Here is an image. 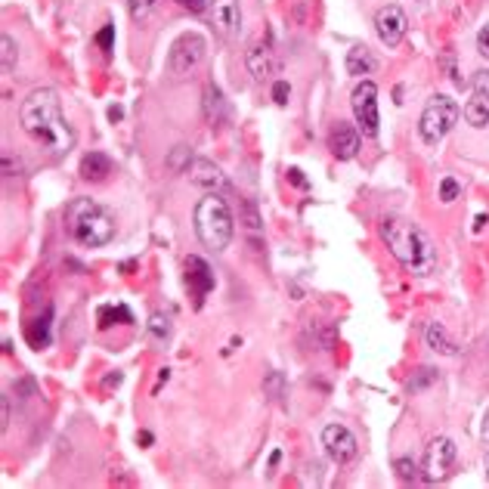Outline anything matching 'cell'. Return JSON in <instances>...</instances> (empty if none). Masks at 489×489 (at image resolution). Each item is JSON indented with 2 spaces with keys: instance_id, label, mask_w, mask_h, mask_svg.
<instances>
[{
  "instance_id": "1",
  "label": "cell",
  "mask_w": 489,
  "mask_h": 489,
  "mask_svg": "<svg viewBox=\"0 0 489 489\" xmlns=\"http://www.w3.org/2000/svg\"><path fill=\"white\" fill-rule=\"evenodd\" d=\"M19 124L38 146H44L53 156H68L75 146V134L62 115L59 93L53 87H38L19 106Z\"/></svg>"
},
{
  "instance_id": "2",
  "label": "cell",
  "mask_w": 489,
  "mask_h": 489,
  "mask_svg": "<svg viewBox=\"0 0 489 489\" xmlns=\"http://www.w3.org/2000/svg\"><path fill=\"white\" fill-rule=\"evenodd\" d=\"M378 233L384 244L390 248V254L403 263V270L412 276H431L437 270V248L431 242V236L422 227H415L409 218L400 214H387L378 223Z\"/></svg>"
},
{
  "instance_id": "3",
  "label": "cell",
  "mask_w": 489,
  "mask_h": 489,
  "mask_svg": "<svg viewBox=\"0 0 489 489\" xmlns=\"http://www.w3.org/2000/svg\"><path fill=\"white\" fill-rule=\"evenodd\" d=\"M66 229L84 248H102L115 239V218L93 199H75L66 208Z\"/></svg>"
},
{
  "instance_id": "4",
  "label": "cell",
  "mask_w": 489,
  "mask_h": 489,
  "mask_svg": "<svg viewBox=\"0 0 489 489\" xmlns=\"http://www.w3.org/2000/svg\"><path fill=\"white\" fill-rule=\"evenodd\" d=\"M195 236L205 248L211 251H227L236 236V220L229 205L218 192H208L205 199L195 205Z\"/></svg>"
},
{
  "instance_id": "5",
  "label": "cell",
  "mask_w": 489,
  "mask_h": 489,
  "mask_svg": "<svg viewBox=\"0 0 489 489\" xmlns=\"http://www.w3.org/2000/svg\"><path fill=\"white\" fill-rule=\"evenodd\" d=\"M458 115H462V109H458V102L452 100V96L446 93L431 96L422 118H418V134H422V139L428 146H437L440 139L458 124Z\"/></svg>"
},
{
  "instance_id": "6",
  "label": "cell",
  "mask_w": 489,
  "mask_h": 489,
  "mask_svg": "<svg viewBox=\"0 0 489 489\" xmlns=\"http://www.w3.org/2000/svg\"><path fill=\"white\" fill-rule=\"evenodd\" d=\"M205 50H208V44L201 34H195V31L180 34L171 47V56H167V68H171L173 78H183V75L195 72L199 62L205 59Z\"/></svg>"
},
{
  "instance_id": "7",
  "label": "cell",
  "mask_w": 489,
  "mask_h": 489,
  "mask_svg": "<svg viewBox=\"0 0 489 489\" xmlns=\"http://www.w3.org/2000/svg\"><path fill=\"white\" fill-rule=\"evenodd\" d=\"M351 106H353L356 128H360L366 137H378V128H381V115H378V87H375L372 81H362L360 87L353 90Z\"/></svg>"
},
{
  "instance_id": "8",
  "label": "cell",
  "mask_w": 489,
  "mask_h": 489,
  "mask_svg": "<svg viewBox=\"0 0 489 489\" xmlns=\"http://www.w3.org/2000/svg\"><path fill=\"white\" fill-rule=\"evenodd\" d=\"M456 456H458V449L449 437H434L428 443V449H424V477H428L431 484L446 480L452 471V465H456Z\"/></svg>"
},
{
  "instance_id": "9",
  "label": "cell",
  "mask_w": 489,
  "mask_h": 489,
  "mask_svg": "<svg viewBox=\"0 0 489 489\" xmlns=\"http://www.w3.org/2000/svg\"><path fill=\"white\" fill-rule=\"evenodd\" d=\"M323 446L328 452V458L338 465H347L356 458V452H360V443H356L353 431L344 428V424H325L323 428Z\"/></svg>"
},
{
  "instance_id": "10",
  "label": "cell",
  "mask_w": 489,
  "mask_h": 489,
  "mask_svg": "<svg viewBox=\"0 0 489 489\" xmlns=\"http://www.w3.org/2000/svg\"><path fill=\"white\" fill-rule=\"evenodd\" d=\"M375 31H378L381 44H387V47H400V40L406 38V31H409V19H406V13H403L396 4L381 6V10L375 13Z\"/></svg>"
},
{
  "instance_id": "11",
  "label": "cell",
  "mask_w": 489,
  "mask_h": 489,
  "mask_svg": "<svg viewBox=\"0 0 489 489\" xmlns=\"http://www.w3.org/2000/svg\"><path fill=\"white\" fill-rule=\"evenodd\" d=\"M211 25L223 40H236L242 34L239 0H211Z\"/></svg>"
},
{
  "instance_id": "12",
  "label": "cell",
  "mask_w": 489,
  "mask_h": 489,
  "mask_svg": "<svg viewBox=\"0 0 489 489\" xmlns=\"http://www.w3.org/2000/svg\"><path fill=\"white\" fill-rule=\"evenodd\" d=\"M328 149H332V156L338 158V162L356 158V152H360V128H353V124L347 121H338L332 128V137H328Z\"/></svg>"
},
{
  "instance_id": "13",
  "label": "cell",
  "mask_w": 489,
  "mask_h": 489,
  "mask_svg": "<svg viewBox=\"0 0 489 489\" xmlns=\"http://www.w3.org/2000/svg\"><path fill=\"white\" fill-rule=\"evenodd\" d=\"M201 109H205V121L214 130H223L229 124V102L223 96L218 84H205V93H201Z\"/></svg>"
},
{
  "instance_id": "14",
  "label": "cell",
  "mask_w": 489,
  "mask_h": 489,
  "mask_svg": "<svg viewBox=\"0 0 489 489\" xmlns=\"http://www.w3.org/2000/svg\"><path fill=\"white\" fill-rule=\"evenodd\" d=\"M186 285L192 291L195 307H201V300L208 298V291L214 289V272L201 257H186Z\"/></svg>"
},
{
  "instance_id": "15",
  "label": "cell",
  "mask_w": 489,
  "mask_h": 489,
  "mask_svg": "<svg viewBox=\"0 0 489 489\" xmlns=\"http://www.w3.org/2000/svg\"><path fill=\"white\" fill-rule=\"evenodd\" d=\"M190 180L195 186H201L205 192H220L223 186H227L223 171L214 162H208V158H195V162L190 164Z\"/></svg>"
},
{
  "instance_id": "16",
  "label": "cell",
  "mask_w": 489,
  "mask_h": 489,
  "mask_svg": "<svg viewBox=\"0 0 489 489\" xmlns=\"http://www.w3.org/2000/svg\"><path fill=\"white\" fill-rule=\"evenodd\" d=\"M244 62H248V72L254 75V81H270L272 75H276V53H272L270 44H254L244 56Z\"/></svg>"
},
{
  "instance_id": "17",
  "label": "cell",
  "mask_w": 489,
  "mask_h": 489,
  "mask_svg": "<svg viewBox=\"0 0 489 489\" xmlns=\"http://www.w3.org/2000/svg\"><path fill=\"white\" fill-rule=\"evenodd\" d=\"M109 173H111V158L106 152H87V156L81 158V177L90 180V183H100Z\"/></svg>"
},
{
  "instance_id": "18",
  "label": "cell",
  "mask_w": 489,
  "mask_h": 489,
  "mask_svg": "<svg viewBox=\"0 0 489 489\" xmlns=\"http://www.w3.org/2000/svg\"><path fill=\"white\" fill-rule=\"evenodd\" d=\"M424 341H428V347L434 353H443V356H456L458 353V344L449 338V332H446L440 323H431L424 328Z\"/></svg>"
},
{
  "instance_id": "19",
  "label": "cell",
  "mask_w": 489,
  "mask_h": 489,
  "mask_svg": "<svg viewBox=\"0 0 489 489\" xmlns=\"http://www.w3.org/2000/svg\"><path fill=\"white\" fill-rule=\"evenodd\" d=\"M462 115L471 128H486L489 124V93H474L471 100H467Z\"/></svg>"
},
{
  "instance_id": "20",
  "label": "cell",
  "mask_w": 489,
  "mask_h": 489,
  "mask_svg": "<svg viewBox=\"0 0 489 489\" xmlns=\"http://www.w3.org/2000/svg\"><path fill=\"white\" fill-rule=\"evenodd\" d=\"M375 68V56L369 47L356 44L353 50H347V75H356V78H362V75H369Z\"/></svg>"
},
{
  "instance_id": "21",
  "label": "cell",
  "mask_w": 489,
  "mask_h": 489,
  "mask_svg": "<svg viewBox=\"0 0 489 489\" xmlns=\"http://www.w3.org/2000/svg\"><path fill=\"white\" fill-rule=\"evenodd\" d=\"M190 164H192V146H173V152L167 156V167L173 173H183L190 171Z\"/></svg>"
},
{
  "instance_id": "22",
  "label": "cell",
  "mask_w": 489,
  "mask_h": 489,
  "mask_svg": "<svg viewBox=\"0 0 489 489\" xmlns=\"http://www.w3.org/2000/svg\"><path fill=\"white\" fill-rule=\"evenodd\" d=\"M162 6V0H128V10H130V19L134 22H146L152 19V13Z\"/></svg>"
},
{
  "instance_id": "23",
  "label": "cell",
  "mask_w": 489,
  "mask_h": 489,
  "mask_svg": "<svg viewBox=\"0 0 489 489\" xmlns=\"http://www.w3.org/2000/svg\"><path fill=\"white\" fill-rule=\"evenodd\" d=\"M115 319H124V323H134V316H130V310L128 307H102L100 310V328H109L111 323H115Z\"/></svg>"
},
{
  "instance_id": "24",
  "label": "cell",
  "mask_w": 489,
  "mask_h": 489,
  "mask_svg": "<svg viewBox=\"0 0 489 489\" xmlns=\"http://www.w3.org/2000/svg\"><path fill=\"white\" fill-rule=\"evenodd\" d=\"M149 334L156 341H167L171 338V319L162 316V313H152V319H149Z\"/></svg>"
},
{
  "instance_id": "25",
  "label": "cell",
  "mask_w": 489,
  "mask_h": 489,
  "mask_svg": "<svg viewBox=\"0 0 489 489\" xmlns=\"http://www.w3.org/2000/svg\"><path fill=\"white\" fill-rule=\"evenodd\" d=\"M263 390H267L272 400L279 403V400L285 396V375H282V372H270V375H267V381H263Z\"/></svg>"
},
{
  "instance_id": "26",
  "label": "cell",
  "mask_w": 489,
  "mask_h": 489,
  "mask_svg": "<svg viewBox=\"0 0 489 489\" xmlns=\"http://www.w3.org/2000/svg\"><path fill=\"white\" fill-rule=\"evenodd\" d=\"M394 471H396V477H400L403 484H415V480H418V467H415L412 458H396Z\"/></svg>"
},
{
  "instance_id": "27",
  "label": "cell",
  "mask_w": 489,
  "mask_h": 489,
  "mask_svg": "<svg viewBox=\"0 0 489 489\" xmlns=\"http://www.w3.org/2000/svg\"><path fill=\"white\" fill-rule=\"evenodd\" d=\"M0 47H4V75H13V68H16V40L10 34H4Z\"/></svg>"
},
{
  "instance_id": "28",
  "label": "cell",
  "mask_w": 489,
  "mask_h": 489,
  "mask_svg": "<svg viewBox=\"0 0 489 489\" xmlns=\"http://www.w3.org/2000/svg\"><path fill=\"white\" fill-rule=\"evenodd\" d=\"M458 192H462V186H458V180H452V177H443V183H440V201H456L458 199Z\"/></svg>"
},
{
  "instance_id": "29",
  "label": "cell",
  "mask_w": 489,
  "mask_h": 489,
  "mask_svg": "<svg viewBox=\"0 0 489 489\" xmlns=\"http://www.w3.org/2000/svg\"><path fill=\"white\" fill-rule=\"evenodd\" d=\"M431 381H437V372H434V369H418V378H415V381H409V390L415 394V390L428 387Z\"/></svg>"
},
{
  "instance_id": "30",
  "label": "cell",
  "mask_w": 489,
  "mask_h": 489,
  "mask_svg": "<svg viewBox=\"0 0 489 489\" xmlns=\"http://www.w3.org/2000/svg\"><path fill=\"white\" fill-rule=\"evenodd\" d=\"M96 44L102 47V53H111V44H115V25H106L100 34H96Z\"/></svg>"
},
{
  "instance_id": "31",
  "label": "cell",
  "mask_w": 489,
  "mask_h": 489,
  "mask_svg": "<svg viewBox=\"0 0 489 489\" xmlns=\"http://www.w3.org/2000/svg\"><path fill=\"white\" fill-rule=\"evenodd\" d=\"M289 96H291V87L285 81H276L272 84V100L279 102V106H285V102H289Z\"/></svg>"
},
{
  "instance_id": "32",
  "label": "cell",
  "mask_w": 489,
  "mask_h": 489,
  "mask_svg": "<svg viewBox=\"0 0 489 489\" xmlns=\"http://www.w3.org/2000/svg\"><path fill=\"white\" fill-rule=\"evenodd\" d=\"M474 93H489V72H474Z\"/></svg>"
},
{
  "instance_id": "33",
  "label": "cell",
  "mask_w": 489,
  "mask_h": 489,
  "mask_svg": "<svg viewBox=\"0 0 489 489\" xmlns=\"http://www.w3.org/2000/svg\"><path fill=\"white\" fill-rule=\"evenodd\" d=\"M244 227H248L251 233H257V229H261V218H257V211L251 205H244Z\"/></svg>"
},
{
  "instance_id": "34",
  "label": "cell",
  "mask_w": 489,
  "mask_h": 489,
  "mask_svg": "<svg viewBox=\"0 0 489 489\" xmlns=\"http://www.w3.org/2000/svg\"><path fill=\"white\" fill-rule=\"evenodd\" d=\"M477 53L489 59V22L480 28V34H477Z\"/></svg>"
},
{
  "instance_id": "35",
  "label": "cell",
  "mask_w": 489,
  "mask_h": 489,
  "mask_svg": "<svg viewBox=\"0 0 489 489\" xmlns=\"http://www.w3.org/2000/svg\"><path fill=\"white\" fill-rule=\"evenodd\" d=\"M183 10H190V13H201L208 6V0H177Z\"/></svg>"
},
{
  "instance_id": "36",
  "label": "cell",
  "mask_w": 489,
  "mask_h": 489,
  "mask_svg": "<svg viewBox=\"0 0 489 489\" xmlns=\"http://www.w3.org/2000/svg\"><path fill=\"white\" fill-rule=\"evenodd\" d=\"M0 418H4V422H0V428L6 431V424H10V400H6V396H4V412H0Z\"/></svg>"
},
{
  "instance_id": "37",
  "label": "cell",
  "mask_w": 489,
  "mask_h": 489,
  "mask_svg": "<svg viewBox=\"0 0 489 489\" xmlns=\"http://www.w3.org/2000/svg\"><path fill=\"white\" fill-rule=\"evenodd\" d=\"M289 177H291V183H295V186H307V180L300 177V171H298V167H291V171H289Z\"/></svg>"
},
{
  "instance_id": "38",
  "label": "cell",
  "mask_w": 489,
  "mask_h": 489,
  "mask_svg": "<svg viewBox=\"0 0 489 489\" xmlns=\"http://www.w3.org/2000/svg\"><path fill=\"white\" fill-rule=\"evenodd\" d=\"M480 434H484V440L489 443V409H486V415H484V428H480Z\"/></svg>"
},
{
  "instance_id": "39",
  "label": "cell",
  "mask_w": 489,
  "mask_h": 489,
  "mask_svg": "<svg viewBox=\"0 0 489 489\" xmlns=\"http://www.w3.org/2000/svg\"><path fill=\"white\" fill-rule=\"evenodd\" d=\"M121 115H124V111L118 109V106H111V109H109V118H111V121H118V118H121Z\"/></svg>"
},
{
  "instance_id": "40",
  "label": "cell",
  "mask_w": 489,
  "mask_h": 489,
  "mask_svg": "<svg viewBox=\"0 0 489 489\" xmlns=\"http://www.w3.org/2000/svg\"><path fill=\"white\" fill-rule=\"evenodd\" d=\"M137 440H139V443L149 446V443H152V434H146V431H143V434H137Z\"/></svg>"
},
{
  "instance_id": "41",
  "label": "cell",
  "mask_w": 489,
  "mask_h": 489,
  "mask_svg": "<svg viewBox=\"0 0 489 489\" xmlns=\"http://www.w3.org/2000/svg\"><path fill=\"white\" fill-rule=\"evenodd\" d=\"M486 480H489V456H486Z\"/></svg>"
}]
</instances>
